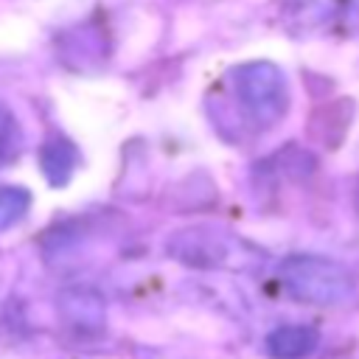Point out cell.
I'll return each instance as SVG.
<instances>
[{"instance_id":"cell-1","label":"cell","mask_w":359,"mask_h":359,"mask_svg":"<svg viewBox=\"0 0 359 359\" xmlns=\"http://www.w3.org/2000/svg\"><path fill=\"white\" fill-rule=\"evenodd\" d=\"M168 252L188 266L196 269H230V272H244V269H255L264 264V252L222 227H210V224H196V227H185L180 233L171 236L168 241Z\"/></svg>"},{"instance_id":"cell-2","label":"cell","mask_w":359,"mask_h":359,"mask_svg":"<svg viewBox=\"0 0 359 359\" xmlns=\"http://www.w3.org/2000/svg\"><path fill=\"white\" fill-rule=\"evenodd\" d=\"M280 283L289 297L309 306H339L356 292L353 269L323 255H289L280 264Z\"/></svg>"},{"instance_id":"cell-3","label":"cell","mask_w":359,"mask_h":359,"mask_svg":"<svg viewBox=\"0 0 359 359\" xmlns=\"http://www.w3.org/2000/svg\"><path fill=\"white\" fill-rule=\"evenodd\" d=\"M233 93L255 126H275L289 107L283 73L269 62H250L233 70Z\"/></svg>"},{"instance_id":"cell-4","label":"cell","mask_w":359,"mask_h":359,"mask_svg":"<svg viewBox=\"0 0 359 359\" xmlns=\"http://www.w3.org/2000/svg\"><path fill=\"white\" fill-rule=\"evenodd\" d=\"M320 342L311 325H280L266 337V353L272 359H306Z\"/></svg>"},{"instance_id":"cell-5","label":"cell","mask_w":359,"mask_h":359,"mask_svg":"<svg viewBox=\"0 0 359 359\" xmlns=\"http://www.w3.org/2000/svg\"><path fill=\"white\" fill-rule=\"evenodd\" d=\"M62 317L81 331H98L104 325V303L90 289H70L62 294Z\"/></svg>"},{"instance_id":"cell-6","label":"cell","mask_w":359,"mask_h":359,"mask_svg":"<svg viewBox=\"0 0 359 359\" xmlns=\"http://www.w3.org/2000/svg\"><path fill=\"white\" fill-rule=\"evenodd\" d=\"M39 163H42V174L50 185H65L79 163V151L70 140L65 137H56V140H48L42 146V154H39Z\"/></svg>"},{"instance_id":"cell-7","label":"cell","mask_w":359,"mask_h":359,"mask_svg":"<svg viewBox=\"0 0 359 359\" xmlns=\"http://www.w3.org/2000/svg\"><path fill=\"white\" fill-rule=\"evenodd\" d=\"M28 191L25 188H0V230L14 227L28 210Z\"/></svg>"},{"instance_id":"cell-8","label":"cell","mask_w":359,"mask_h":359,"mask_svg":"<svg viewBox=\"0 0 359 359\" xmlns=\"http://www.w3.org/2000/svg\"><path fill=\"white\" fill-rule=\"evenodd\" d=\"M17 149H20V126L8 112V107L0 104V165L8 163L17 154Z\"/></svg>"},{"instance_id":"cell-9","label":"cell","mask_w":359,"mask_h":359,"mask_svg":"<svg viewBox=\"0 0 359 359\" xmlns=\"http://www.w3.org/2000/svg\"><path fill=\"white\" fill-rule=\"evenodd\" d=\"M325 3H328V0H289V11L309 20V14H311L314 8H323Z\"/></svg>"},{"instance_id":"cell-10","label":"cell","mask_w":359,"mask_h":359,"mask_svg":"<svg viewBox=\"0 0 359 359\" xmlns=\"http://www.w3.org/2000/svg\"><path fill=\"white\" fill-rule=\"evenodd\" d=\"M345 28L359 31V0H345V11H342Z\"/></svg>"}]
</instances>
